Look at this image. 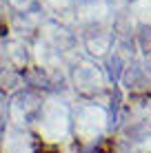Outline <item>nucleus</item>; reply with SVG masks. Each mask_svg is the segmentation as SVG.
I'll list each match as a JSON object with an SVG mask.
<instances>
[{
	"mask_svg": "<svg viewBox=\"0 0 151 153\" xmlns=\"http://www.w3.org/2000/svg\"><path fill=\"white\" fill-rule=\"evenodd\" d=\"M129 2H136V0H129Z\"/></svg>",
	"mask_w": 151,
	"mask_h": 153,
	"instance_id": "f257e3e1",
	"label": "nucleus"
}]
</instances>
